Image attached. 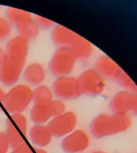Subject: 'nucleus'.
Returning a JSON list of instances; mask_svg holds the SVG:
<instances>
[{
  "label": "nucleus",
  "instance_id": "obj_13",
  "mask_svg": "<svg viewBox=\"0 0 137 153\" xmlns=\"http://www.w3.org/2000/svg\"><path fill=\"white\" fill-rule=\"evenodd\" d=\"M50 37L53 43L59 48H70L79 39L80 36L69 29L66 28L65 26L57 25L53 29Z\"/></svg>",
  "mask_w": 137,
  "mask_h": 153
},
{
  "label": "nucleus",
  "instance_id": "obj_4",
  "mask_svg": "<svg viewBox=\"0 0 137 153\" xmlns=\"http://www.w3.org/2000/svg\"><path fill=\"white\" fill-rule=\"evenodd\" d=\"M76 58L70 48H59L49 62V69L56 77L68 76L75 68Z\"/></svg>",
  "mask_w": 137,
  "mask_h": 153
},
{
  "label": "nucleus",
  "instance_id": "obj_26",
  "mask_svg": "<svg viewBox=\"0 0 137 153\" xmlns=\"http://www.w3.org/2000/svg\"><path fill=\"white\" fill-rule=\"evenodd\" d=\"M131 112H132L134 115L137 116V93H133V95H132Z\"/></svg>",
  "mask_w": 137,
  "mask_h": 153
},
{
  "label": "nucleus",
  "instance_id": "obj_6",
  "mask_svg": "<svg viewBox=\"0 0 137 153\" xmlns=\"http://www.w3.org/2000/svg\"><path fill=\"white\" fill-rule=\"evenodd\" d=\"M78 82L82 94L90 97L101 95L106 88L105 79L96 69L84 70L78 77Z\"/></svg>",
  "mask_w": 137,
  "mask_h": 153
},
{
  "label": "nucleus",
  "instance_id": "obj_17",
  "mask_svg": "<svg viewBox=\"0 0 137 153\" xmlns=\"http://www.w3.org/2000/svg\"><path fill=\"white\" fill-rule=\"evenodd\" d=\"M50 104L34 105L31 111V119L35 124H45L52 119L53 114Z\"/></svg>",
  "mask_w": 137,
  "mask_h": 153
},
{
  "label": "nucleus",
  "instance_id": "obj_10",
  "mask_svg": "<svg viewBox=\"0 0 137 153\" xmlns=\"http://www.w3.org/2000/svg\"><path fill=\"white\" fill-rule=\"evenodd\" d=\"M28 52V42L20 36H16L8 42L6 54L8 61L24 64Z\"/></svg>",
  "mask_w": 137,
  "mask_h": 153
},
{
  "label": "nucleus",
  "instance_id": "obj_29",
  "mask_svg": "<svg viewBox=\"0 0 137 153\" xmlns=\"http://www.w3.org/2000/svg\"><path fill=\"white\" fill-rule=\"evenodd\" d=\"M80 153H83V152H80Z\"/></svg>",
  "mask_w": 137,
  "mask_h": 153
},
{
  "label": "nucleus",
  "instance_id": "obj_1",
  "mask_svg": "<svg viewBox=\"0 0 137 153\" xmlns=\"http://www.w3.org/2000/svg\"><path fill=\"white\" fill-rule=\"evenodd\" d=\"M132 125L127 114H101L95 117L90 125L91 134L96 138H103L123 132Z\"/></svg>",
  "mask_w": 137,
  "mask_h": 153
},
{
  "label": "nucleus",
  "instance_id": "obj_2",
  "mask_svg": "<svg viewBox=\"0 0 137 153\" xmlns=\"http://www.w3.org/2000/svg\"><path fill=\"white\" fill-rule=\"evenodd\" d=\"M96 69L105 79L117 82L125 90L132 93H137V85L131 77L108 56H101L96 62Z\"/></svg>",
  "mask_w": 137,
  "mask_h": 153
},
{
  "label": "nucleus",
  "instance_id": "obj_16",
  "mask_svg": "<svg viewBox=\"0 0 137 153\" xmlns=\"http://www.w3.org/2000/svg\"><path fill=\"white\" fill-rule=\"evenodd\" d=\"M76 60L85 61L91 57L93 53V46L91 43L85 38L79 37V39L70 47Z\"/></svg>",
  "mask_w": 137,
  "mask_h": 153
},
{
  "label": "nucleus",
  "instance_id": "obj_8",
  "mask_svg": "<svg viewBox=\"0 0 137 153\" xmlns=\"http://www.w3.org/2000/svg\"><path fill=\"white\" fill-rule=\"evenodd\" d=\"M77 123V115L72 111H66L64 113L52 118L48 122L47 126L52 136L65 137L75 130Z\"/></svg>",
  "mask_w": 137,
  "mask_h": 153
},
{
  "label": "nucleus",
  "instance_id": "obj_24",
  "mask_svg": "<svg viewBox=\"0 0 137 153\" xmlns=\"http://www.w3.org/2000/svg\"><path fill=\"white\" fill-rule=\"evenodd\" d=\"M35 21L38 24V27L42 29H50L55 26L54 22L42 16H35Z\"/></svg>",
  "mask_w": 137,
  "mask_h": 153
},
{
  "label": "nucleus",
  "instance_id": "obj_25",
  "mask_svg": "<svg viewBox=\"0 0 137 153\" xmlns=\"http://www.w3.org/2000/svg\"><path fill=\"white\" fill-rule=\"evenodd\" d=\"M10 144L5 132L0 131V153H7Z\"/></svg>",
  "mask_w": 137,
  "mask_h": 153
},
{
  "label": "nucleus",
  "instance_id": "obj_9",
  "mask_svg": "<svg viewBox=\"0 0 137 153\" xmlns=\"http://www.w3.org/2000/svg\"><path fill=\"white\" fill-rule=\"evenodd\" d=\"M90 144V138L86 131L75 129L62 139L61 148L66 153H80L85 151Z\"/></svg>",
  "mask_w": 137,
  "mask_h": 153
},
{
  "label": "nucleus",
  "instance_id": "obj_12",
  "mask_svg": "<svg viewBox=\"0 0 137 153\" xmlns=\"http://www.w3.org/2000/svg\"><path fill=\"white\" fill-rule=\"evenodd\" d=\"M133 93L121 90L113 96L109 102V108L114 114H127L131 112Z\"/></svg>",
  "mask_w": 137,
  "mask_h": 153
},
{
  "label": "nucleus",
  "instance_id": "obj_21",
  "mask_svg": "<svg viewBox=\"0 0 137 153\" xmlns=\"http://www.w3.org/2000/svg\"><path fill=\"white\" fill-rule=\"evenodd\" d=\"M14 153H47V152L42 148L31 147L26 142L18 146L13 150Z\"/></svg>",
  "mask_w": 137,
  "mask_h": 153
},
{
  "label": "nucleus",
  "instance_id": "obj_27",
  "mask_svg": "<svg viewBox=\"0 0 137 153\" xmlns=\"http://www.w3.org/2000/svg\"><path fill=\"white\" fill-rule=\"evenodd\" d=\"M92 153H107V152H104V151L97 150V151H95V152H93Z\"/></svg>",
  "mask_w": 137,
  "mask_h": 153
},
{
  "label": "nucleus",
  "instance_id": "obj_14",
  "mask_svg": "<svg viewBox=\"0 0 137 153\" xmlns=\"http://www.w3.org/2000/svg\"><path fill=\"white\" fill-rule=\"evenodd\" d=\"M28 134L31 143L37 148L47 146L52 139V135L45 124H35L29 130Z\"/></svg>",
  "mask_w": 137,
  "mask_h": 153
},
{
  "label": "nucleus",
  "instance_id": "obj_20",
  "mask_svg": "<svg viewBox=\"0 0 137 153\" xmlns=\"http://www.w3.org/2000/svg\"><path fill=\"white\" fill-rule=\"evenodd\" d=\"M18 31H19V36L28 42L30 40L35 39L38 35L39 27L35 21V19H33L32 21L18 26Z\"/></svg>",
  "mask_w": 137,
  "mask_h": 153
},
{
  "label": "nucleus",
  "instance_id": "obj_11",
  "mask_svg": "<svg viewBox=\"0 0 137 153\" xmlns=\"http://www.w3.org/2000/svg\"><path fill=\"white\" fill-rule=\"evenodd\" d=\"M23 67L24 64L7 60L0 66V81L6 86L14 85L19 81Z\"/></svg>",
  "mask_w": 137,
  "mask_h": 153
},
{
  "label": "nucleus",
  "instance_id": "obj_5",
  "mask_svg": "<svg viewBox=\"0 0 137 153\" xmlns=\"http://www.w3.org/2000/svg\"><path fill=\"white\" fill-rule=\"evenodd\" d=\"M6 136L10 147L15 148L25 143L27 134V121L23 113H14L8 117L6 123Z\"/></svg>",
  "mask_w": 137,
  "mask_h": 153
},
{
  "label": "nucleus",
  "instance_id": "obj_7",
  "mask_svg": "<svg viewBox=\"0 0 137 153\" xmlns=\"http://www.w3.org/2000/svg\"><path fill=\"white\" fill-rule=\"evenodd\" d=\"M54 95L61 100H75L82 95L78 77L65 76L56 77L52 84Z\"/></svg>",
  "mask_w": 137,
  "mask_h": 153
},
{
  "label": "nucleus",
  "instance_id": "obj_22",
  "mask_svg": "<svg viewBox=\"0 0 137 153\" xmlns=\"http://www.w3.org/2000/svg\"><path fill=\"white\" fill-rule=\"evenodd\" d=\"M50 108L52 111L53 118L58 117L66 112V105L64 102L61 100H53L50 104Z\"/></svg>",
  "mask_w": 137,
  "mask_h": 153
},
{
  "label": "nucleus",
  "instance_id": "obj_3",
  "mask_svg": "<svg viewBox=\"0 0 137 153\" xmlns=\"http://www.w3.org/2000/svg\"><path fill=\"white\" fill-rule=\"evenodd\" d=\"M31 101H33V90L28 85L19 84L7 92L2 105L11 114L22 113Z\"/></svg>",
  "mask_w": 137,
  "mask_h": 153
},
{
  "label": "nucleus",
  "instance_id": "obj_18",
  "mask_svg": "<svg viewBox=\"0 0 137 153\" xmlns=\"http://www.w3.org/2000/svg\"><path fill=\"white\" fill-rule=\"evenodd\" d=\"M6 14H7V20L10 23H12L17 27L33 20L32 15L29 12L13 7L7 8Z\"/></svg>",
  "mask_w": 137,
  "mask_h": 153
},
{
  "label": "nucleus",
  "instance_id": "obj_28",
  "mask_svg": "<svg viewBox=\"0 0 137 153\" xmlns=\"http://www.w3.org/2000/svg\"><path fill=\"white\" fill-rule=\"evenodd\" d=\"M0 104H1V101H0Z\"/></svg>",
  "mask_w": 137,
  "mask_h": 153
},
{
  "label": "nucleus",
  "instance_id": "obj_19",
  "mask_svg": "<svg viewBox=\"0 0 137 153\" xmlns=\"http://www.w3.org/2000/svg\"><path fill=\"white\" fill-rule=\"evenodd\" d=\"M54 97L52 89L45 85H38L33 90V101L35 105H48Z\"/></svg>",
  "mask_w": 137,
  "mask_h": 153
},
{
  "label": "nucleus",
  "instance_id": "obj_15",
  "mask_svg": "<svg viewBox=\"0 0 137 153\" xmlns=\"http://www.w3.org/2000/svg\"><path fill=\"white\" fill-rule=\"evenodd\" d=\"M23 77L25 81L31 85H40L45 80V68L40 63H31L23 70Z\"/></svg>",
  "mask_w": 137,
  "mask_h": 153
},
{
  "label": "nucleus",
  "instance_id": "obj_23",
  "mask_svg": "<svg viewBox=\"0 0 137 153\" xmlns=\"http://www.w3.org/2000/svg\"><path fill=\"white\" fill-rule=\"evenodd\" d=\"M11 33V24L8 20L0 18V40H2Z\"/></svg>",
  "mask_w": 137,
  "mask_h": 153
}]
</instances>
